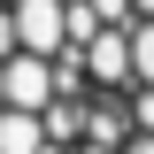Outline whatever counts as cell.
Listing matches in <instances>:
<instances>
[{"instance_id":"6da1fadb","label":"cell","mask_w":154,"mask_h":154,"mask_svg":"<svg viewBox=\"0 0 154 154\" xmlns=\"http://www.w3.org/2000/svg\"><path fill=\"white\" fill-rule=\"evenodd\" d=\"M131 31H139V23H131ZM131 31H123V23H100V31L85 38V46H77V62H85V77H93L100 93H131V85H139Z\"/></svg>"},{"instance_id":"3957f363","label":"cell","mask_w":154,"mask_h":154,"mask_svg":"<svg viewBox=\"0 0 154 154\" xmlns=\"http://www.w3.org/2000/svg\"><path fill=\"white\" fill-rule=\"evenodd\" d=\"M131 62H139V85H154V16L131 31Z\"/></svg>"},{"instance_id":"8992f818","label":"cell","mask_w":154,"mask_h":154,"mask_svg":"<svg viewBox=\"0 0 154 154\" xmlns=\"http://www.w3.org/2000/svg\"><path fill=\"white\" fill-rule=\"evenodd\" d=\"M139 16H154V0H139Z\"/></svg>"},{"instance_id":"7a4b0ae2","label":"cell","mask_w":154,"mask_h":154,"mask_svg":"<svg viewBox=\"0 0 154 154\" xmlns=\"http://www.w3.org/2000/svg\"><path fill=\"white\" fill-rule=\"evenodd\" d=\"M85 8H93V23H123V31L146 23V16H139V0H85Z\"/></svg>"},{"instance_id":"277c9868","label":"cell","mask_w":154,"mask_h":154,"mask_svg":"<svg viewBox=\"0 0 154 154\" xmlns=\"http://www.w3.org/2000/svg\"><path fill=\"white\" fill-rule=\"evenodd\" d=\"M131 131H154V85H131Z\"/></svg>"},{"instance_id":"5b68a950","label":"cell","mask_w":154,"mask_h":154,"mask_svg":"<svg viewBox=\"0 0 154 154\" xmlns=\"http://www.w3.org/2000/svg\"><path fill=\"white\" fill-rule=\"evenodd\" d=\"M123 154H154V131H131V146H123Z\"/></svg>"}]
</instances>
